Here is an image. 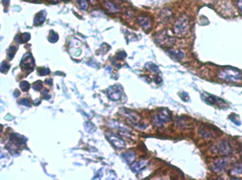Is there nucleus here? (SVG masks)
I'll return each mask as SVG.
<instances>
[{
    "mask_svg": "<svg viewBox=\"0 0 242 180\" xmlns=\"http://www.w3.org/2000/svg\"><path fill=\"white\" fill-rule=\"evenodd\" d=\"M21 66L24 70H27L28 72H31L34 68V61L33 58L31 54H25L24 57L22 58V61H21Z\"/></svg>",
    "mask_w": 242,
    "mask_h": 180,
    "instance_id": "obj_5",
    "label": "nucleus"
},
{
    "mask_svg": "<svg viewBox=\"0 0 242 180\" xmlns=\"http://www.w3.org/2000/svg\"><path fill=\"white\" fill-rule=\"evenodd\" d=\"M9 69H10V65H9L6 61H3V62L1 63V69H0V70H1V72H2V73H7V72L9 71Z\"/></svg>",
    "mask_w": 242,
    "mask_h": 180,
    "instance_id": "obj_25",
    "label": "nucleus"
},
{
    "mask_svg": "<svg viewBox=\"0 0 242 180\" xmlns=\"http://www.w3.org/2000/svg\"><path fill=\"white\" fill-rule=\"evenodd\" d=\"M14 95H15V96H18V95H19V92H14Z\"/></svg>",
    "mask_w": 242,
    "mask_h": 180,
    "instance_id": "obj_34",
    "label": "nucleus"
},
{
    "mask_svg": "<svg viewBox=\"0 0 242 180\" xmlns=\"http://www.w3.org/2000/svg\"><path fill=\"white\" fill-rule=\"evenodd\" d=\"M96 1H97V0H90V2H91V3H93V4L96 3Z\"/></svg>",
    "mask_w": 242,
    "mask_h": 180,
    "instance_id": "obj_33",
    "label": "nucleus"
},
{
    "mask_svg": "<svg viewBox=\"0 0 242 180\" xmlns=\"http://www.w3.org/2000/svg\"><path fill=\"white\" fill-rule=\"evenodd\" d=\"M125 57H126V53H125V52H122V54H121V52H120V53L117 55V59H119V60L121 59V60H122V59H124Z\"/></svg>",
    "mask_w": 242,
    "mask_h": 180,
    "instance_id": "obj_29",
    "label": "nucleus"
},
{
    "mask_svg": "<svg viewBox=\"0 0 242 180\" xmlns=\"http://www.w3.org/2000/svg\"><path fill=\"white\" fill-rule=\"evenodd\" d=\"M51 82H52L51 79H47V80H46V83H47L48 85H51Z\"/></svg>",
    "mask_w": 242,
    "mask_h": 180,
    "instance_id": "obj_32",
    "label": "nucleus"
},
{
    "mask_svg": "<svg viewBox=\"0 0 242 180\" xmlns=\"http://www.w3.org/2000/svg\"><path fill=\"white\" fill-rule=\"evenodd\" d=\"M107 137H108L109 141L116 147H117V148H124L126 146L124 141H122L119 137H117L116 135H113V134H110V133H107Z\"/></svg>",
    "mask_w": 242,
    "mask_h": 180,
    "instance_id": "obj_9",
    "label": "nucleus"
},
{
    "mask_svg": "<svg viewBox=\"0 0 242 180\" xmlns=\"http://www.w3.org/2000/svg\"><path fill=\"white\" fill-rule=\"evenodd\" d=\"M171 120V115L167 112L166 109H162L161 112H159V113L157 115H155L153 118V123L155 126L157 127H161L163 124L168 121Z\"/></svg>",
    "mask_w": 242,
    "mask_h": 180,
    "instance_id": "obj_3",
    "label": "nucleus"
},
{
    "mask_svg": "<svg viewBox=\"0 0 242 180\" xmlns=\"http://www.w3.org/2000/svg\"><path fill=\"white\" fill-rule=\"evenodd\" d=\"M20 104H22L23 106H26V107H31V102H30V100L27 99V98L21 100V101H20Z\"/></svg>",
    "mask_w": 242,
    "mask_h": 180,
    "instance_id": "obj_28",
    "label": "nucleus"
},
{
    "mask_svg": "<svg viewBox=\"0 0 242 180\" xmlns=\"http://www.w3.org/2000/svg\"><path fill=\"white\" fill-rule=\"evenodd\" d=\"M64 1H66V2H67V1H70V0H64Z\"/></svg>",
    "mask_w": 242,
    "mask_h": 180,
    "instance_id": "obj_36",
    "label": "nucleus"
},
{
    "mask_svg": "<svg viewBox=\"0 0 242 180\" xmlns=\"http://www.w3.org/2000/svg\"><path fill=\"white\" fill-rule=\"evenodd\" d=\"M78 2H79V5H80V7L81 10H86L88 9V4H87V2H86V0H79Z\"/></svg>",
    "mask_w": 242,
    "mask_h": 180,
    "instance_id": "obj_23",
    "label": "nucleus"
},
{
    "mask_svg": "<svg viewBox=\"0 0 242 180\" xmlns=\"http://www.w3.org/2000/svg\"><path fill=\"white\" fill-rule=\"evenodd\" d=\"M105 1H106V0H105Z\"/></svg>",
    "mask_w": 242,
    "mask_h": 180,
    "instance_id": "obj_37",
    "label": "nucleus"
},
{
    "mask_svg": "<svg viewBox=\"0 0 242 180\" xmlns=\"http://www.w3.org/2000/svg\"><path fill=\"white\" fill-rule=\"evenodd\" d=\"M236 4H237V7H238L239 10H240V12L242 13V0H238Z\"/></svg>",
    "mask_w": 242,
    "mask_h": 180,
    "instance_id": "obj_30",
    "label": "nucleus"
},
{
    "mask_svg": "<svg viewBox=\"0 0 242 180\" xmlns=\"http://www.w3.org/2000/svg\"><path fill=\"white\" fill-rule=\"evenodd\" d=\"M200 135L204 138V139H208V138H213V137H215L214 134H213V132L211 130H209L208 128L206 127H202L200 129Z\"/></svg>",
    "mask_w": 242,
    "mask_h": 180,
    "instance_id": "obj_15",
    "label": "nucleus"
},
{
    "mask_svg": "<svg viewBox=\"0 0 242 180\" xmlns=\"http://www.w3.org/2000/svg\"><path fill=\"white\" fill-rule=\"evenodd\" d=\"M50 73V70L48 68H46V67H41L38 69L37 71V74L39 76H46V75H48Z\"/></svg>",
    "mask_w": 242,
    "mask_h": 180,
    "instance_id": "obj_19",
    "label": "nucleus"
},
{
    "mask_svg": "<svg viewBox=\"0 0 242 180\" xmlns=\"http://www.w3.org/2000/svg\"><path fill=\"white\" fill-rule=\"evenodd\" d=\"M137 22H138V24H139L142 27H143V29H150V25H151V21H150V19L149 17H147V16H139V17L137 18Z\"/></svg>",
    "mask_w": 242,
    "mask_h": 180,
    "instance_id": "obj_10",
    "label": "nucleus"
},
{
    "mask_svg": "<svg viewBox=\"0 0 242 180\" xmlns=\"http://www.w3.org/2000/svg\"><path fill=\"white\" fill-rule=\"evenodd\" d=\"M229 163L228 158H219L217 159L213 164V171L216 173H221L225 170L226 166Z\"/></svg>",
    "mask_w": 242,
    "mask_h": 180,
    "instance_id": "obj_7",
    "label": "nucleus"
},
{
    "mask_svg": "<svg viewBox=\"0 0 242 180\" xmlns=\"http://www.w3.org/2000/svg\"><path fill=\"white\" fill-rule=\"evenodd\" d=\"M21 38H16L18 41H19V43H27V41H28L31 40V34L30 33H23V34H21V36H20Z\"/></svg>",
    "mask_w": 242,
    "mask_h": 180,
    "instance_id": "obj_18",
    "label": "nucleus"
},
{
    "mask_svg": "<svg viewBox=\"0 0 242 180\" xmlns=\"http://www.w3.org/2000/svg\"><path fill=\"white\" fill-rule=\"evenodd\" d=\"M146 67H150V68H148L149 70H150L151 72H155V73H157V72H159V68L156 66V65H154L153 63H150V62H149L148 64H147V66Z\"/></svg>",
    "mask_w": 242,
    "mask_h": 180,
    "instance_id": "obj_24",
    "label": "nucleus"
},
{
    "mask_svg": "<svg viewBox=\"0 0 242 180\" xmlns=\"http://www.w3.org/2000/svg\"><path fill=\"white\" fill-rule=\"evenodd\" d=\"M15 51H16V47H15V46H10V47L9 48V53H8V55H9L10 59H12V58H13L14 54H15Z\"/></svg>",
    "mask_w": 242,
    "mask_h": 180,
    "instance_id": "obj_26",
    "label": "nucleus"
},
{
    "mask_svg": "<svg viewBox=\"0 0 242 180\" xmlns=\"http://www.w3.org/2000/svg\"><path fill=\"white\" fill-rule=\"evenodd\" d=\"M2 3L4 4V6H9V4H10V0H2Z\"/></svg>",
    "mask_w": 242,
    "mask_h": 180,
    "instance_id": "obj_31",
    "label": "nucleus"
},
{
    "mask_svg": "<svg viewBox=\"0 0 242 180\" xmlns=\"http://www.w3.org/2000/svg\"><path fill=\"white\" fill-rule=\"evenodd\" d=\"M46 18H47V12L45 10H42L36 15V17L34 19V24L35 25H42L45 22Z\"/></svg>",
    "mask_w": 242,
    "mask_h": 180,
    "instance_id": "obj_11",
    "label": "nucleus"
},
{
    "mask_svg": "<svg viewBox=\"0 0 242 180\" xmlns=\"http://www.w3.org/2000/svg\"><path fill=\"white\" fill-rule=\"evenodd\" d=\"M167 53L171 56L174 60H181L184 57V54L182 51H171V50H167Z\"/></svg>",
    "mask_w": 242,
    "mask_h": 180,
    "instance_id": "obj_16",
    "label": "nucleus"
},
{
    "mask_svg": "<svg viewBox=\"0 0 242 180\" xmlns=\"http://www.w3.org/2000/svg\"><path fill=\"white\" fill-rule=\"evenodd\" d=\"M147 165V161H138V162H135L132 165V170L134 172V173H138L140 172L141 170H143Z\"/></svg>",
    "mask_w": 242,
    "mask_h": 180,
    "instance_id": "obj_12",
    "label": "nucleus"
},
{
    "mask_svg": "<svg viewBox=\"0 0 242 180\" xmlns=\"http://www.w3.org/2000/svg\"><path fill=\"white\" fill-rule=\"evenodd\" d=\"M122 157L126 160V162L132 163L133 161H134V159L136 158V154H135V152H133V151H129V152H127V153L123 154Z\"/></svg>",
    "mask_w": 242,
    "mask_h": 180,
    "instance_id": "obj_13",
    "label": "nucleus"
},
{
    "mask_svg": "<svg viewBox=\"0 0 242 180\" xmlns=\"http://www.w3.org/2000/svg\"><path fill=\"white\" fill-rule=\"evenodd\" d=\"M231 174L235 176H239L242 175V163L236 165V167L231 171Z\"/></svg>",
    "mask_w": 242,
    "mask_h": 180,
    "instance_id": "obj_17",
    "label": "nucleus"
},
{
    "mask_svg": "<svg viewBox=\"0 0 242 180\" xmlns=\"http://www.w3.org/2000/svg\"><path fill=\"white\" fill-rule=\"evenodd\" d=\"M20 88L24 91V92H27V91H28V89L31 88V84L28 82H27V81H22L21 83H20Z\"/></svg>",
    "mask_w": 242,
    "mask_h": 180,
    "instance_id": "obj_22",
    "label": "nucleus"
},
{
    "mask_svg": "<svg viewBox=\"0 0 242 180\" xmlns=\"http://www.w3.org/2000/svg\"><path fill=\"white\" fill-rule=\"evenodd\" d=\"M203 99L209 105H214L219 101V99L217 97H215V96H212V95L206 94V93L204 95H203Z\"/></svg>",
    "mask_w": 242,
    "mask_h": 180,
    "instance_id": "obj_14",
    "label": "nucleus"
},
{
    "mask_svg": "<svg viewBox=\"0 0 242 180\" xmlns=\"http://www.w3.org/2000/svg\"><path fill=\"white\" fill-rule=\"evenodd\" d=\"M42 88H43V83L41 81H37L33 84V89L35 91H40V90H42Z\"/></svg>",
    "mask_w": 242,
    "mask_h": 180,
    "instance_id": "obj_27",
    "label": "nucleus"
},
{
    "mask_svg": "<svg viewBox=\"0 0 242 180\" xmlns=\"http://www.w3.org/2000/svg\"><path fill=\"white\" fill-rule=\"evenodd\" d=\"M58 34H57L56 32L54 31H50V34H49V41H51V43H56L57 41H58Z\"/></svg>",
    "mask_w": 242,
    "mask_h": 180,
    "instance_id": "obj_21",
    "label": "nucleus"
},
{
    "mask_svg": "<svg viewBox=\"0 0 242 180\" xmlns=\"http://www.w3.org/2000/svg\"><path fill=\"white\" fill-rule=\"evenodd\" d=\"M52 1H54V2H57V1H58V0H52Z\"/></svg>",
    "mask_w": 242,
    "mask_h": 180,
    "instance_id": "obj_35",
    "label": "nucleus"
},
{
    "mask_svg": "<svg viewBox=\"0 0 242 180\" xmlns=\"http://www.w3.org/2000/svg\"><path fill=\"white\" fill-rule=\"evenodd\" d=\"M105 5H106V8H108L111 11L116 12V11H118V10H119L118 7H117L116 5H113V4L111 3V2H106Z\"/></svg>",
    "mask_w": 242,
    "mask_h": 180,
    "instance_id": "obj_20",
    "label": "nucleus"
},
{
    "mask_svg": "<svg viewBox=\"0 0 242 180\" xmlns=\"http://www.w3.org/2000/svg\"><path fill=\"white\" fill-rule=\"evenodd\" d=\"M189 31V18L187 15H182L174 25V32L178 36H183Z\"/></svg>",
    "mask_w": 242,
    "mask_h": 180,
    "instance_id": "obj_1",
    "label": "nucleus"
},
{
    "mask_svg": "<svg viewBox=\"0 0 242 180\" xmlns=\"http://www.w3.org/2000/svg\"><path fill=\"white\" fill-rule=\"evenodd\" d=\"M218 151L220 155H230L233 152V149L228 142L222 141L218 144Z\"/></svg>",
    "mask_w": 242,
    "mask_h": 180,
    "instance_id": "obj_8",
    "label": "nucleus"
},
{
    "mask_svg": "<svg viewBox=\"0 0 242 180\" xmlns=\"http://www.w3.org/2000/svg\"><path fill=\"white\" fill-rule=\"evenodd\" d=\"M107 92H108L109 97H110L112 100H115V101L119 100V99L122 97V95H123L122 88H121L120 86H117V85L110 87V88L108 89Z\"/></svg>",
    "mask_w": 242,
    "mask_h": 180,
    "instance_id": "obj_6",
    "label": "nucleus"
},
{
    "mask_svg": "<svg viewBox=\"0 0 242 180\" xmlns=\"http://www.w3.org/2000/svg\"><path fill=\"white\" fill-rule=\"evenodd\" d=\"M156 41L161 45V46H172L175 44V38L169 36L166 31H164L156 38Z\"/></svg>",
    "mask_w": 242,
    "mask_h": 180,
    "instance_id": "obj_4",
    "label": "nucleus"
},
{
    "mask_svg": "<svg viewBox=\"0 0 242 180\" xmlns=\"http://www.w3.org/2000/svg\"><path fill=\"white\" fill-rule=\"evenodd\" d=\"M219 77L226 80V81H239L242 79V74L236 70V69H232V68H227V69H223L219 73Z\"/></svg>",
    "mask_w": 242,
    "mask_h": 180,
    "instance_id": "obj_2",
    "label": "nucleus"
}]
</instances>
